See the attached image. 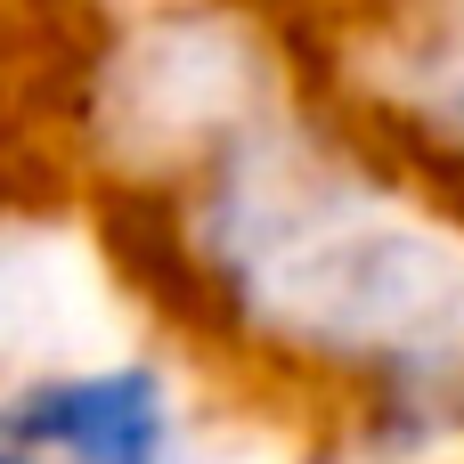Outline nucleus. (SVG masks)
Masks as SVG:
<instances>
[{"mask_svg": "<svg viewBox=\"0 0 464 464\" xmlns=\"http://www.w3.org/2000/svg\"><path fill=\"white\" fill-rule=\"evenodd\" d=\"M106 220L155 318L318 464L464 457V212L310 65Z\"/></svg>", "mask_w": 464, "mask_h": 464, "instance_id": "nucleus-1", "label": "nucleus"}, {"mask_svg": "<svg viewBox=\"0 0 464 464\" xmlns=\"http://www.w3.org/2000/svg\"><path fill=\"white\" fill-rule=\"evenodd\" d=\"M0 440L41 464H188V408L163 359H98L0 392Z\"/></svg>", "mask_w": 464, "mask_h": 464, "instance_id": "nucleus-2", "label": "nucleus"}]
</instances>
